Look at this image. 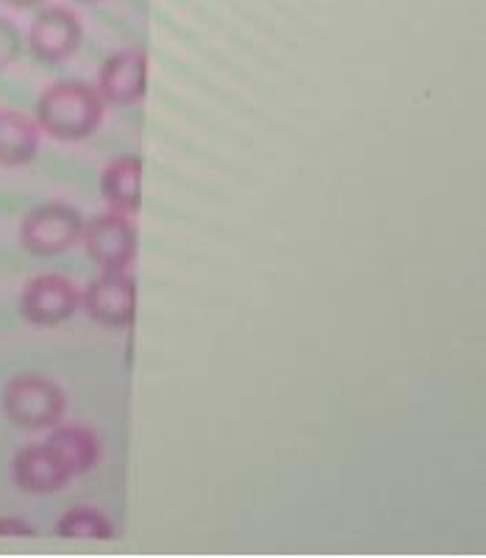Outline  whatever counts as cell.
<instances>
[{"mask_svg": "<svg viewBox=\"0 0 486 558\" xmlns=\"http://www.w3.org/2000/svg\"><path fill=\"white\" fill-rule=\"evenodd\" d=\"M106 104L87 81H59L37 100V125L59 142L89 140L100 129Z\"/></svg>", "mask_w": 486, "mask_h": 558, "instance_id": "1", "label": "cell"}, {"mask_svg": "<svg viewBox=\"0 0 486 558\" xmlns=\"http://www.w3.org/2000/svg\"><path fill=\"white\" fill-rule=\"evenodd\" d=\"M3 414L9 423L25 430H48L64 420L68 411V398L56 380L45 378L37 373H23L9 378L0 395Z\"/></svg>", "mask_w": 486, "mask_h": 558, "instance_id": "2", "label": "cell"}, {"mask_svg": "<svg viewBox=\"0 0 486 558\" xmlns=\"http://www.w3.org/2000/svg\"><path fill=\"white\" fill-rule=\"evenodd\" d=\"M84 217L68 203H42L20 222V242L34 256H59L81 242Z\"/></svg>", "mask_w": 486, "mask_h": 558, "instance_id": "3", "label": "cell"}, {"mask_svg": "<svg viewBox=\"0 0 486 558\" xmlns=\"http://www.w3.org/2000/svg\"><path fill=\"white\" fill-rule=\"evenodd\" d=\"M81 306V289L70 278L45 272L25 283L20 295V312L32 326H59L68 323Z\"/></svg>", "mask_w": 486, "mask_h": 558, "instance_id": "4", "label": "cell"}, {"mask_svg": "<svg viewBox=\"0 0 486 558\" xmlns=\"http://www.w3.org/2000/svg\"><path fill=\"white\" fill-rule=\"evenodd\" d=\"M81 240L104 272H125L136 256V228L123 211L95 217L84 226Z\"/></svg>", "mask_w": 486, "mask_h": 558, "instance_id": "5", "label": "cell"}, {"mask_svg": "<svg viewBox=\"0 0 486 558\" xmlns=\"http://www.w3.org/2000/svg\"><path fill=\"white\" fill-rule=\"evenodd\" d=\"M81 306L104 328H129L136 317V283L129 272H100L81 292Z\"/></svg>", "mask_w": 486, "mask_h": 558, "instance_id": "6", "label": "cell"}, {"mask_svg": "<svg viewBox=\"0 0 486 558\" xmlns=\"http://www.w3.org/2000/svg\"><path fill=\"white\" fill-rule=\"evenodd\" d=\"M84 28L78 14L64 7H48L28 28V48L45 64H62L81 48Z\"/></svg>", "mask_w": 486, "mask_h": 558, "instance_id": "7", "label": "cell"}, {"mask_svg": "<svg viewBox=\"0 0 486 558\" xmlns=\"http://www.w3.org/2000/svg\"><path fill=\"white\" fill-rule=\"evenodd\" d=\"M104 104L134 106L148 93V56L142 48H123L111 53L98 73V86Z\"/></svg>", "mask_w": 486, "mask_h": 558, "instance_id": "8", "label": "cell"}, {"mask_svg": "<svg viewBox=\"0 0 486 558\" xmlns=\"http://www.w3.org/2000/svg\"><path fill=\"white\" fill-rule=\"evenodd\" d=\"M12 478L17 489L28 492V495H53L62 486H68L73 475L62 464V459L50 450V445L42 442L28 445L14 456Z\"/></svg>", "mask_w": 486, "mask_h": 558, "instance_id": "9", "label": "cell"}, {"mask_svg": "<svg viewBox=\"0 0 486 558\" xmlns=\"http://www.w3.org/2000/svg\"><path fill=\"white\" fill-rule=\"evenodd\" d=\"M100 195L114 211L134 215L142 203V159L139 156H120L109 161L100 175Z\"/></svg>", "mask_w": 486, "mask_h": 558, "instance_id": "10", "label": "cell"}, {"mask_svg": "<svg viewBox=\"0 0 486 558\" xmlns=\"http://www.w3.org/2000/svg\"><path fill=\"white\" fill-rule=\"evenodd\" d=\"M48 445L62 459L73 478L89 473L100 461V436L87 425H62V428L56 425Z\"/></svg>", "mask_w": 486, "mask_h": 558, "instance_id": "11", "label": "cell"}, {"mask_svg": "<svg viewBox=\"0 0 486 558\" xmlns=\"http://www.w3.org/2000/svg\"><path fill=\"white\" fill-rule=\"evenodd\" d=\"M39 150L37 120L23 111H0V165L23 167L34 161Z\"/></svg>", "mask_w": 486, "mask_h": 558, "instance_id": "12", "label": "cell"}, {"mask_svg": "<svg viewBox=\"0 0 486 558\" xmlns=\"http://www.w3.org/2000/svg\"><path fill=\"white\" fill-rule=\"evenodd\" d=\"M56 534L64 539H111L114 525L109 517L95 506H73L56 522Z\"/></svg>", "mask_w": 486, "mask_h": 558, "instance_id": "13", "label": "cell"}, {"mask_svg": "<svg viewBox=\"0 0 486 558\" xmlns=\"http://www.w3.org/2000/svg\"><path fill=\"white\" fill-rule=\"evenodd\" d=\"M20 50H23V37H20L17 25L12 20L0 17V73L17 62Z\"/></svg>", "mask_w": 486, "mask_h": 558, "instance_id": "14", "label": "cell"}, {"mask_svg": "<svg viewBox=\"0 0 486 558\" xmlns=\"http://www.w3.org/2000/svg\"><path fill=\"white\" fill-rule=\"evenodd\" d=\"M0 536H34V527L17 517H0Z\"/></svg>", "mask_w": 486, "mask_h": 558, "instance_id": "15", "label": "cell"}, {"mask_svg": "<svg viewBox=\"0 0 486 558\" xmlns=\"http://www.w3.org/2000/svg\"><path fill=\"white\" fill-rule=\"evenodd\" d=\"M3 3H9V7L14 9H32V7H39L42 0H3Z\"/></svg>", "mask_w": 486, "mask_h": 558, "instance_id": "16", "label": "cell"}, {"mask_svg": "<svg viewBox=\"0 0 486 558\" xmlns=\"http://www.w3.org/2000/svg\"><path fill=\"white\" fill-rule=\"evenodd\" d=\"M81 3H98V0H81Z\"/></svg>", "mask_w": 486, "mask_h": 558, "instance_id": "17", "label": "cell"}]
</instances>
